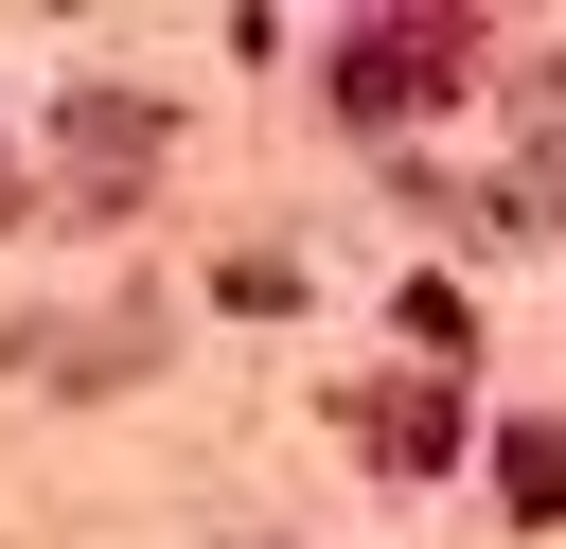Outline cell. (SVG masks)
<instances>
[{
	"mask_svg": "<svg viewBox=\"0 0 566 549\" xmlns=\"http://www.w3.org/2000/svg\"><path fill=\"white\" fill-rule=\"evenodd\" d=\"M354 443H371L389 478H424V460L460 443V390H442V372H424V390H371V407H354Z\"/></svg>",
	"mask_w": 566,
	"mask_h": 549,
	"instance_id": "obj_2",
	"label": "cell"
},
{
	"mask_svg": "<svg viewBox=\"0 0 566 549\" xmlns=\"http://www.w3.org/2000/svg\"><path fill=\"white\" fill-rule=\"evenodd\" d=\"M495 478H513V514H566V425H513Z\"/></svg>",
	"mask_w": 566,
	"mask_h": 549,
	"instance_id": "obj_4",
	"label": "cell"
},
{
	"mask_svg": "<svg viewBox=\"0 0 566 549\" xmlns=\"http://www.w3.org/2000/svg\"><path fill=\"white\" fill-rule=\"evenodd\" d=\"M531 159H548V177H566V89H548V106H531Z\"/></svg>",
	"mask_w": 566,
	"mask_h": 549,
	"instance_id": "obj_5",
	"label": "cell"
},
{
	"mask_svg": "<svg viewBox=\"0 0 566 549\" xmlns=\"http://www.w3.org/2000/svg\"><path fill=\"white\" fill-rule=\"evenodd\" d=\"M71 159H88V177L159 159V106H124V89H71Z\"/></svg>",
	"mask_w": 566,
	"mask_h": 549,
	"instance_id": "obj_3",
	"label": "cell"
},
{
	"mask_svg": "<svg viewBox=\"0 0 566 549\" xmlns=\"http://www.w3.org/2000/svg\"><path fill=\"white\" fill-rule=\"evenodd\" d=\"M460 53H478L460 18H371V35L336 53V106H354V124H407V106H442V89H460Z\"/></svg>",
	"mask_w": 566,
	"mask_h": 549,
	"instance_id": "obj_1",
	"label": "cell"
}]
</instances>
